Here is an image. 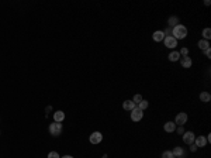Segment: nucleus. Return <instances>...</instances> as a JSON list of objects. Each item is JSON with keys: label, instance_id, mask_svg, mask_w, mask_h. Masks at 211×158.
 Here are the masks:
<instances>
[{"label": "nucleus", "instance_id": "24", "mask_svg": "<svg viewBox=\"0 0 211 158\" xmlns=\"http://www.w3.org/2000/svg\"><path fill=\"white\" fill-rule=\"evenodd\" d=\"M179 54H182L183 56H187V54H189V49H187V48H182V51H180Z\"/></svg>", "mask_w": 211, "mask_h": 158}, {"label": "nucleus", "instance_id": "22", "mask_svg": "<svg viewBox=\"0 0 211 158\" xmlns=\"http://www.w3.org/2000/svg\"><path fill=\"white\" fill-rule=\"evenodd\" d=\"M177 23V17H170L169 18V25H176Z\"/></svg>", "mask_w": 211, "mask_h": 158}, {"label": "nucleus", "instance_id": "4", "mask_svg": "<svg viewBox=\"0 0 211 158\" xmlns=\"http://www.w3.org/2000/svg\"><path fill=\"white\" fill-rule=\"evenodd\" d=\"M163 41H165V45L168 48H175L176 45H177V40H175L172 35H169V37H165L163 38Z\"/></svg>", "mask_w": 211, "mask_h": 158}, {"label": "nucleus", "instance_id": "1", "mask_svg": "<svg viewBox=\"0 0 211 158\" xmlns=\"http://www.w3.org/2000/svg\"><path fill=\"white\" fill-rule=\"evenodd\" d=\"M172 34H173L172 37H173L175 40H183L187 35V28L184 27V25H182V24H177V25L173 27Z\"/></svg>", "mask_w": 211, "mask_h": 158}, {"label": "nucleus", "instance_id": "2", "mask_svg": "<svg viewBox=\"0 0 211 158\" xmlns=\"http://www.w3.org/2000/svg\"><path fill=\"white\" fill-rule=\"evenodd\" d=\"M49 133H51V135H59L61 133H62V124L61 123H58V121H55V123H52L51 126H49Z\"/></svg>", "mask_w": 211, "mask_h": 158}, {"label": "nucleus", "instance_id": "7", "mask_svg": "<svg viewBox=\"0 0 211 158\" xmlns=\"http://www.w3.org/2000/svg\"><path fill=\"white\" fill-rule=\"evenodd\" d=\"M186 121H187V114L186 113H179L177 116H176V121H175V124L183 126Z\"/></svg>", "mask_w": 211, "mask_h": 158}, {"label": "nucleus", "instance_id": "21", "mask_svg": "<svg viewBox=\"0 0 211 158\" xmlns=\"http://www.w3.org/2000/svg\"><path fill=\"white\" fill-rule=\"evenodd\" d=\"M48 158H61V157H59V154H58L57 151H51L48 154Z\"/></svg>", "mask_w": 211, "mask_h": 158}, {"label": "nucleus", "instance_id": "20", "mask_svg": "<svg viewBox=\"0 0 211 158\" xmlns=\"http://www.w3.org/2000/svg\"><path fill=\"white\" fill-rule=\"evenodd\" d=\"M173 157H175V155L172 154V151H165L162 154V158H173Z\"/></svg>", "mask_w": 211, "mask_h": 158}, {"label": "nucleus", "instance_id": "26", "mask_svg": "<svg viewBox=\"0 0 211 158\" xmlns=\"http://www.w3.org/2000/svg\"><path fill=\"white\" fill-rule=\"evenodd\" d=\"M190 145H191V147H190V150H191L193 152H194V151L197 150V145H196V144H190Z\"/></svg>", "mask_w": 211, "mask_h": 158}, {"label": "nucleus", "instance_id": "16", "mask_svg": "<svg viewBox=\"0 0 211 158\" xmlns=\"http://www.w3.org/2000/svg\"><path fill=\"white\" fill-rule=\"evenodd\" d=\"M179 58H180V54H179L177 51H173L170 55H169V61H172V62H175V61H177Z\"/></svg>", "mask_w": 211, "mask_h": 158}, {"label": "nucleus", "instance_id": "9", "mask_svg": "<svg viewBox=\"0 0 211 158\" xmlns=\"http://www.w3.org/2000/svg\"><path fill=\"white\" fill-rule=\"evenodd\" d=\"M194 142H196V145H197V148H198V147H204V145L207 144V138H204L203 135H200V137L194 138Z\"/></svg>", "mask_w": 211, "mask_h": 158}, {"label": "nucleus", "instance_id": "23", "mask_svg": "<svg viewBox=\"0 0 211 158\" xmlns=\"http://www.w3.org/2000/svg\"><path fill=\"white\" fill-rule=\"evenodd\" d=\"M141 100H142V96H141V95H135V96H134V99H132V102H134V103H139Z\"/></svg>", "mask_w": 211, "mask_h": 158}, {"label": "nucleus", "instance_id": "10", "mask_svg": "<svg viewBox=\"0 0 211 158\" xmlns=\"http://www.w3.org/2000/svg\"><path fill=\"white\" fill-rule=\"evenodd\" d=\"M165 131H168V133H172V131H175L176 130V124L175 123H172V121H168L166 124H165Z\"/></svg>", "mask_w": 211, "mask_h": 158}, {"label": "nucleus", "instance_id": "17", "mask_svg": "<svg viewBox=\"0 0 211 158\" xmlns=\"http://www.w3.org/2000/svg\"><path fill=\"white\" fill-rule=\"evenodd\" d=\"M172 154H173V155H176V157H182V155H183V150H182L180 147H176L175 150L172 151Z\"/></svg>", "mask_w": 211, "mask_h": 158}, {"label": "nucleus", "instance_id": "29", "mask_svg": "<svg viewBox=\"0 0 211 158\" xmlns=\"http://www.w3.org/2000/svg\"><path fill=\"white\" fill-rule=\"evenodd\" d=\"M103 158H107V154H104V155H103Z\"/></svg>", "mask_w": 211, "mask_h": 158}, {"label": "nucleus", "instance_id": "13", "mask_svg": "<svg viewBox=\"0 0 211 158\" xmlns=\"http://www.w3.org/2000/svg\"><path fill=\"white\" fill-rule=\"evenodd\" d=\"M210 99H211V95L208 93V92H203V93L200 95V100H201V102H204V103L210 102Z\"/></svg>", "mask_w": 211, "mask_h": 158}, {"label": "nucleus", "instance_id": "12", "mask_svg": "<svg viewBox=\"0 0 211 158\" xmlns=\"http://www.w3.org/2000/svg\"><path fill=\"white\" fill-rule=\"evenodd\" d=\"M152 37H154V40L156 42H159V41H162L165 38V34H163V31H155Z\"/></svg>", "mask_w": 211, "mask_h": 158}, {"label": "nucleus", "instance_id": "25", "mask_svg": "<svg viewBox=\"0 0 211 158\" xmlns=\"http://www.w3.org/2000/svg\"><path fill=\"white\" fill-rule=\"evenodd\" d=\"M205 55L208 56V58L211 56V49H210V48H207V49H205Z\"/></svg>", "mask_w": 211, "mask_h": 158}, {"label": "nucleus", "instance_id": "18", "mask_svg": "<svg viewBox=\"0 0 211 158\" xmlns=\"http://www.w3.org/2000/svg\"><path fill=\"white\" fill-rule=\"evenodd\" d=\"M138 104H139V109H141V110H142V111H144V110H145V109H146V107L149 106V103L146 102V100H144V99H142V100H141V102H139Z\"/></svg>", "mask_w": 211, "mask_h": 158}, {"label": "nucleus", "instance_id": "11", "mask_svg": "<svg viewBox=\"0 0 211 158\" xmlns=\"http://www.w3.org/2000/svg\"><path fill=\"white\" fill-rule=\"evenodd\" d=\"M122 107H124L125 110H132V109L135 107V103L132 102V100H125V102L122 103Z\"/></svg>", "mask_w": 211, "mask_h": 158}, {"label": "nucleus", "instance_id": "30", "mask_svg": "<svg viewBox=\"0 0 211 158\" xmlns=\"http://www.w3.org/2000/svg\"><path fill=\"white\" fill-rule=\"evenodd\" d=\"M177 158H180V157H177Z\"/></svg>", "mask_w": 211, "mask_h": 158}, {"label": "nucleus", "instance_id": "15", "mask_svg": "<svg viewBox=\"0 0 211 158\" xmlns=\"http://www.w3.org/2000/svg\"><path fill=\"white\" fill-rule=\"evenodd\" d=\"M182 66H183V68H190V66H191V59H190L189 56H184V58L182 59Z\"/></svg>", "mask_w": 211, "mask_h": 158}, {"label": "nucleus", "instance_id": "19", "mask_svg": "<svg viewBox=\"0 0 211 158\" xmlns=\"http://www.w3.org/2000/svg\"><path fill=\"white\" fill-rule=\"evenodd\" d=\"M203 37L205 40L210 38V37H211V30H210V28H204V30H203Z\"/></svg>", "mask_w": 211, "mask_h": 158}, {"label": "nucleus", "instance_id": "6", "mask_svg": "<svg viewBox=\"0 0 211 158\" xmlns=\"http://www.w3.org/2000/svg\"><path fill=\"white\" fill-rule=\"evenodd\" d=\"M194 138L196 137H194V134H193L191 131H186V133H183V141L186 142V144H189V145L194 142Z\"/></svg>", "mask_w": 211, "mask_h": 158}, {"label": "nucleus", "instance_id": "3", "mask_svg": "<svg viewBox=\"0 0 211 158\" xmlns=\"http://www.w3.org/2000/svg\"><path fill=\"white\" fill-rule=\"evenodd\" d=\"M142 116H144V113H142V110L139 107H134L131 110V120L132 121H139L142 118Z\"/></svg>", "mask_w": 211, "mask_h": 158}, {"label": "nucleus", "instance_id": "5", "mask_svg": "<svg viewBox=\"0 0 211 158\" xmlns=\"http://www.w3.org/2000/svg\"><path fill=\"white\" fill-rule=\"evenodd\" d=\"M89 140L92 144H99V142H101V140H103V135H101V133H99V131H94L93 134L90 135Z\"/></svg>", "mask_w": 211, "mask_h": 158}, {"label": "nucleus", "instance_id": "28", "mask_svg": "<svg viewBox=\"0 0 211 158\" xmlns=\"http://www.w3.org/2000/svg\"><path fill=\"white\" fill-rule=\"evenodd\" d=\"M61 158H73V157H71V155H65V157H61Z\"/></svg>", "mask_w": 211, "mask_h": 158}, {"label": "nucleus", "instance_id": "14", "mask_svg": "<svg viewBox=\"0 0 211 158\" xmlns=\"http://www.w3.org/2000/svg\"><path fill=\"white\" fill-rule=\"evenodd\" d=\"M198 48H201V49H207V48H210V44H208V41L207 40H200L198 41Z\"/></svg>", "mask_w": 211, "mask_h": 158}, {"label": "nucleus", "instance_id": "8", "mask_svg": "<svg viewBox=\"0 0 211 158\" xmlns=\"http://www.w3.org/2000/svg\"><path fill=\"white\" fill-rule=\"evenodd\" d=\"M64 118H65V113H64L62 110H57L55 113H54V120H55V121L61 123Z\"/></svg>", "mask_w": 211, "mask_h": 158}, {"label": "nucleus", "instance_id": "27", "mask_svg": "<svg viewBox=\"0 0 211 158\" xmlns=\"http://www.w3.org/2000/svg\"><path fill=\"white\" fill-rule=\"evenodd\" d=\"M177 133H179V134H183V133H184V130H183V127H182V126L177 128Z\"/></svg>", "mask_w": 211, "mask_h": 158}]
</instances>
